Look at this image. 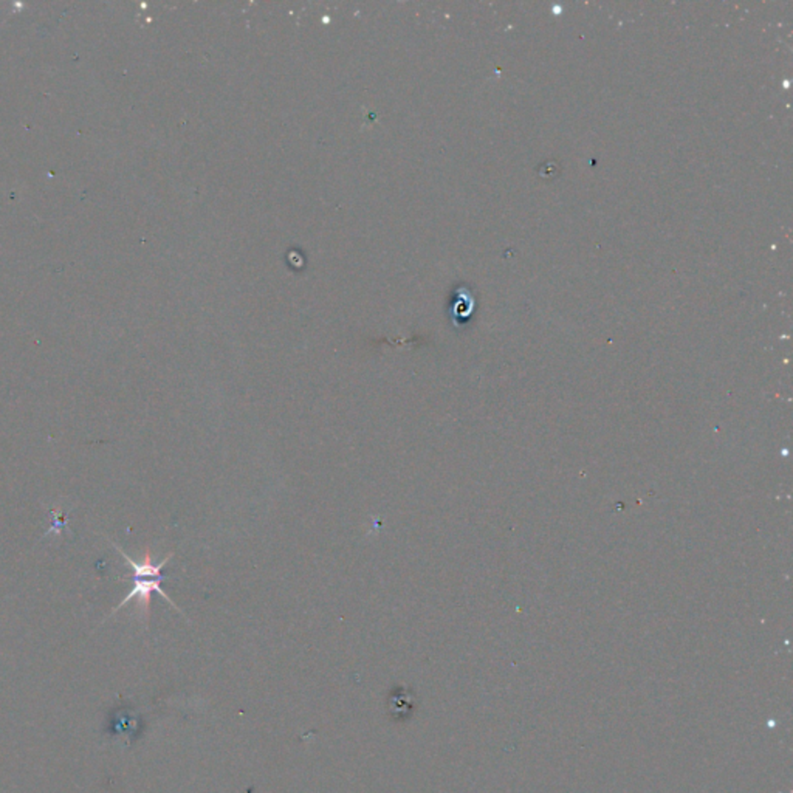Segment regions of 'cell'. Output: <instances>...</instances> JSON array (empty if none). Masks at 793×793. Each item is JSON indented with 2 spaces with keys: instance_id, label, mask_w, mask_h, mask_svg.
Returning a JSON list of instances; mask_svg holds the SVG:
<instances>
[{
  "instance_id": "obj_1",
  "label": "cell",
  "mask_w": 793,
  "mask_h": 793,
  "mask_svg": "<svg viewBox=\"0 0 793 793\" xmlns=\"http://www.w3.org/2000/svg\"><path fill=\"white\" fill-rule=\"evenodd\" d=\"M107 543L113 545L116 552H118V554L125 558L129 567L132 569V589L129 590V594L125 598H122V601L118 604V606H116L112 612L106 617V620L112 619V617L118 612L120 609L127 606L129 603L135 600L136 601V610H138L141 620H145V623H147L149 615H151V596L154 592L160 594L169 604H171L174 609H177L180 614H183L177 604L172 601V598L169 596L163 589H161V581H163L161 570H163L165 565L172 560L174 554H169L161 561L155 563L152 552L147 549L145 552V555H143L141 560L135 561L127 554H125V550H122L118 544L113 543L112 539H107Z\"/></svg>"
}]
</instances>
